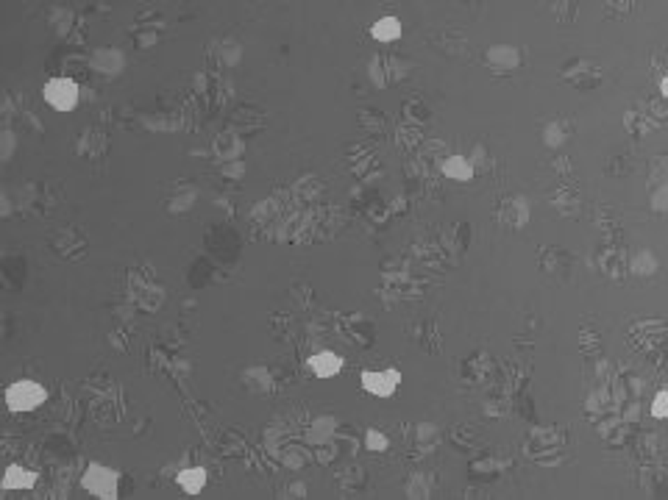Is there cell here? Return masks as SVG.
I'll list each match as a JSON object with an SVG mask.
<instances>
[{
    "label": "cell",
    "instance_id": "obj_1",
    "mask_svg": "<svg viewBox=\"0 0 668 500\" xmlns=\"http://www.w3.org/2000/svg\"><path fill=\"white\" fill-rule=\"evenodd\" d=\"M45 398H48V392H45V386H39L37 381H17V384H11L8 392H6V403H8L11 412H31V409H37Z\"/></svg>",
    "mask_w": 668,
    "mask_h": 500
},
{
    "label": "cell",
    "instance_id": "obj_2",
    "mask_svg": "<svg viewBox=\"0 0 668 500\" xmlns=\"http://www.w3.org/2000/svg\"><path fill=\"white\" fill-rule=\"evenodd\" d=\"M45 100L59 109V112H70L75 103H78V86H75L70 78H51L42 89Z\"/></svg>",
    "mask_w": 668,
    "mask_h": 500
},
{
    "label": "cell",
    "instance_id": "obj_3",
    "mask_svg": "<svg viewBox=\"0 0 668 500\" xmlns=\"http://www.w3.org/2000/svg\"><path fill=\"white\" fill-rule=\"evenodd\" d=\"M84 487L98 495V498L109 500V498H117V473L114 470H106L100 464H89L86 475H84Z\"/></svg>",
    "mask_w": 668,
    "mask_h": 500
},
{
    "label": "cell",
    "instance_id": "obj_4",
    "mask_svg": "<svg viewBox=\"0 0 668 500\" xmlns=\"http://www.w3.org/2000/svg\"><path fill=\"white\" fill-rule=\"evenodd\" d=\"M563 81H568L571 86H579V89H596L601 83V70L596 67L594 62L588 59H574L563 67Z\"/></svg>",
    "mask_w": 668,
    "mask_h": 500
},
{
    "label": "cell",
    "instance_id": "obj_5",
    "mask_svg": "<svg viewBox=\"0 0 668 500\" xmlns=\"http://www.w3.org/2000/svg\"><path fill=\"white\" fill-rule=\"evenodd\" d=\"M429 42H432V48H438L440 53L451 56V59H468L471 56V45H468V39L459 31L443 28L440 34H432Z\"/></svg>",
    "mask_w": 668,
    "mask_h": 500
},
{
    "label": "cell",
    "instance_id": "obj_6",
    "mask_svg": "<svg viewBox=\"0 0 668 500\" xmlns=\"http://www.w3.org/2000/svg\"><path fill=\"white\" fill-rule=\"evenodd\" d=\"M398 381H401V372H398V370H379V372L368 370V372H362V386H365L371 395H379V398L393 395L395 386H398Z\"/></svg>",
    "mask_w": 668,
    "mask_h": 500
},
{
    "label": "cell",
    "instance_id": "obj_7",
    "mask_svg": "<svg viewBox=\"0 0 668 500\" xmlns=\"http://www.w3.org/2000/svg\"><path fill=\"white\" fill-rule=\"evenodd\" d=\"M53 250H56L62 259H81V256L86 253V236H84L75 225H70V228H65V231L53 239Z\"/></svg>",
    "mask_w": 668,
    "mask_h": 500
},
{
    "label": "cell",
    "instance_id": "obj_8",
    "mask_svg": "<svg viewBox=\"0 0 668 500\" xmlns=\"http://www.w3.org/2000/svg\"><path fill=\"white\" fill-rule=\"evenodd\" d=\"M496 219L507 228H523L529 219V206L523 198H504L496 209Z\"/></svg>",
    "mask_w": 668,
    "mask_h": 500
},
{
    "label": "cell",
    "instance_id": "obj_9",
    "mask_svg": "<svg viewBox=\"0 0 668 500\" xmlns=\"http://www.w3.org/2000/svg\"><path fill=\"white\" fill-rule=\"evenodd\" d=\"M523 62V53L518 48H490L485 53V65L496 75H504V72H513Z\"/></svg>",
    "mask_w": 668,
    "mask_h": 500
},
{
    "label": "cell",
    "instance_id": "obj_10",
    "mask_svg": "<svg viewBox=\"0 0 668 500\" xmlns=\"http://www.w3.org/2000/svg\"><path fill=\"white\" fill-rule=\"evenodd\" d=\"M537 264H540V270H543L546 276H551V278H557V276L565 278V273L571 270V256H568L563 248H543Z\"/></svg>",
    "mask_w": 668,
    "mask_h": 500
},
{
    "label": "cell",
    "instance_id": "obj_11",
    "mask_svg": "<svg viewBox=\"0 0 668 500\" xmlns=\"http://www.w3.org/2000/svg\"><path fill=\"white\" fill-rule=\"evenodd\" d=\"M598 270H601L607 278L621 281L624 273H627V259H624V253L615 250V248H604V250L598 253Z\"/></svg>",
    "mask_w": 668,
    "mask_h": 500
},
{
    "label": "cell",
    "instance_id": "obj_12",
    "mask_svg": "<svg viewBox=\"0 0 668 500\" xmlns=\"http://www.w3.org/2000/svg\"><path fill=\"white\" fill-rule=\"evenodd\" d=\"M549 201L554 203V209L560 215H574L577 206H579V195H577V189L571 184H557V189L549 192Z\"/></svg>",
    "mask_w": 668,
    "mask_h": 500
},
{
    "label": "cell",
    "instance_id": "obj_13",
    "mask_svg": "<svg viewBox=\"0 0 668 500\" xmlns=\"http://www.w3.org/2000/svg\"><path fill=\"white\" fill-rule=\"evenodd\" d=\"M440 161H443V175L451 178V181H468L473 175V164L465 156H448V158H440Z\"/></svg>",
    "mask_w": 668,
    "mask_h": 500
},
{
    "label": "cell",
    "instance_id": "obj_14",
    "mask_svg": "<svg viewBox=\"0 0 668 500\" xmlns=\"http://www.w3.org/2000/svg\"><path fill=\"white\" fill-rule=\"evenodd\" d=\"M346 331H348V337H354V342H360V345H371L373 339V325L362 317V314H348L346 317Z\"/></svg>",
    "mask_w": 668,
    "mask_h": 500
},
{
    "label": "cell",
    "instance_id": "obj_15",
    "mask_svg": "<svg viewBox=\"0 0 668 500\" xmlns=\"http://www.w3.org/2000/svg\"><path fill=\"white\" fill-rule=\"evenodd\" d=\"M340 367H343V361H340V356H334V353H317V356L309 358V370H312L317 378H332V375L340 372Z\"/></svg>",
    "mask_w": 668,
    "mask_h": 500
},
{
    "label": "cell",
    "instance_id": "obj_16",
    "mask_svg": "<svg viewBox=\"0 0 668 500\" xmlns=\"http://www.w3.org/2000/svg\"><path fill=\"white\" fill-rule=\"evenodd\" d=\"M412 337H415V342H418L424 351H429V353H438V351H440V334H438V328H435L432 323H418V325L412 328Z\"/></svg>",
    "mask_w": 668,
    "mask_h": 500
},
{
    "label": "cell",
    "instance_id": "obj_17",
    "mask_svg": "<svg viewBox=\"0 0 668 500\" xmlns=\"http://www.w3.org/2000/svg\"><path fill=\"white\" fill-rule=\"evenodd\" d=\"M34 481H37V473L14 464L3 475V489H28V487H34Z\"/></svg>",
    "mask_w": 668,
    "mask_h": 500
},
{
    "label": "cell",
    "instance_id": "obj_18",
    "mask_svg": "<svg viewBox=\"0 0 668 500\" xmlns=\"http://www.w3.org/2000/svg\"><path fill=\"white\" fill-rule=\"evenodd\" d=\"M176 481H178V487H181L187 495H198V492L204 489V484H207V470H201V467L181 470Z\"/></svg>",
    "mask_w": 668,
    "mask_h": 500
},
{
    "label": "cell",
    "instance_id": "obj_19",
    "mask_svg": "<svg viewBox=\"0 0 668 500\" xmlns=\"http://www.w3.org/2000/svg\"><path fill=\"white\" fill-rule=\"evenodd\" d=\"M490 370H493V358L485 356V353H479V356H473L471 361H465V378H468L473 386H479V381H482Z\"/></svg>",
    "mask_w": 668,
    "mask_h": 500
},
{
    "label": "cell",
    "instance_id": "obj_20",
    "mask_svg": "<svg viewBox=\"0 0 668 500\" xmlns=\"http://www.w3.org/2000/svg\"><path fill=\"white\" fill-rule=\"evenodd\" d=\"M371 34L379 42H393V39L401 36V22L395 17H381L379 22H373Z\"/></svg>",
    "mask_w": 668,
    "mask_h": 500
},
{
    "label": "cell",
    "instance_id": "obj_21",
    "mask_svg": "<svg viewBox=\"0 0 668 500\" xmlns=\"http://www.w3.org/2000/svg\"><path fill=\"white\" fill-rule=\"evenodd\" d=\"M571 131H574V126L568 123V120H563V117H557L554 123H549L546 126V144L549 147H557V144H563L568 137H571Z\"/></svg>",
    "mask_w": 668,
    "mask_h": 500
},
{
    "label": "cell",
    "instance_id": "obj_22",
    "mask_svg": "<svg viewBox=\"0 0 668 500\" xmlns=\"http://www.w3.org/2000/svg\"><path fill=\"white\" fill-rule=\"evenodd\" d=\"M627 128H629V134L641 137L643 131H652V128H657V123H655V120H649V112H646V114L629 112V114H627Z\"/></svg>",
    "mask_w": 668,
    "mask_h": 500
},
{
    "label": "cell",
    "instance_id": "obj_23",
    "mask_svg": "<svg viewBox=\"0 0 668 500\" xmlns=\"http://www.w3.org/2000/svg\"><path fill=\"white\" fill-rule=\"evenodd\" d=\"M451 442L457 447H473V445H479V433L473 426H457L451 431Z\"/></svg>",
    "mask_w": 668,
    "mask_h": 500
},
{
    "label": "cell",
    "instance_id": "obj_24",
    "mask_svg": "<svg viewBox=\"0 0 668 500\" xmlns=\"http://www.w3.org/2000/svg\"><path fill=\"white\" fill-rule=\"evenodd\" d=\"M429 492H432V484H429V478L426 475H412L410 478V484H407V495L410 498H429Z\"/></svg>",
    "mask_w": 668,
    "mask_h": 500
},
{
    "label": "cell",
    "instance_id": "obj_25",
    "mask_svg": "<svg viewBox=\"0 0 668 500\" xmlns=\"http://www.w3.org/2000/svg\"><path fill=\"white\" fill-rule=\"evenodd\" d=\"M365 445H368L371 453H384L390 447V439H387V433H381L379 428H371L365 433Z\"/></svg>",
    "mask_w": 668,
    "mask_h": 500
},
{
    "label": "cell",
    "instance_id": "obj_26",
    "mask_svg": "<svg viewBox=\"0 0 668 500\" xmlns=\"http://www.w3.org/2000/svg\"><path fill=\"white\" fill-rule=\"evenodd\" d=\"M404 114L412 120V123H426L429 117H432V112H429V106H424L421 100H410L407 106H404Z\"/></svg>",
    "mask_w": 668,
    "mask_h": 500
},
{
    "label": "cell",
    "instance_id": "obj_27",
    "mask_svg": "<svg viewBox=\"0 0 668 500\" xmlns=\"http://www.w3.org/2000/svg\"><path fill=\"white\" fill-rule=\"evenodd\" d=\"M594 219L598 222V225H601V228H604V231H610V234L618 228V215H615V212H610L607 206H596V209H594Z\"/></svg>",
    "mask_w": 668,
    "mask_h": 500
},
{
    "label": "cell",
    "instance_id": "obj_28",
    "mask_svg": "<svg viewBox=\"0 0 668 500\" xmlns=\"http://www.w3.org/2000/svg\"><path fill=\"white\" fill-rule=\"evenodd\" d=\"M643 267H646V276H652V273H655L657 262H655V256H652V253H641V256H638V259L632 262V267H629V270L641 276V270H643Z\"/></svg>",
    "mask_w": 668,
    "mask_h": 500
},
{
    "label": "cell",
    "instance_id": "obj_29",
    "mask_svg": "<svg viewBox=\"0 0 668 500\" xmlns=\"http://www.w3.org/2000/svg\"><path fill=\"white\" fill-rule=\"evenodd\" d=\"M579 337H582V351L585 353H594L596 348H598V331H596L594 325H582V331H579Z\"/></svg>",
    "mask_w": 668,
    "mask_h": 500
},
{
    "label": "cell",
    "instance_id": "obj_30",
    "mask_svg": "<svg viewBox=\"0 0 668 500\" xmlns=\"http://www.w3.org/2000/svg\"><path fill=\"white\" fill-rule=\"evenodd\" d=\"M418 144H421V140H418V131H415V128H398V147L412 150V147H418Z\"/></svg>",
    "mask_w": 668,
    "mask_h": 500
},
{
    "label": "cell",
    "instance_id": "obj_31",
    "mask_svg": "<svg viewBox=\"0 0 668 500\" xmlns=\"http://www.w3.org/2000/svg\"><path fill=\"white\" fill-rule=\"evenodd\" d=\"M360 123H362L365 128H371V131H381V126H384V120H381V112H379V114H376V112H362Z\"/></svg>",
    "mask_w": 668,
    "mask_h": 500
},
{
    "label": "cell",
    "instance_id": "obj_32",
    "mask_svg": "<svg viewBox=\"0 0 668 500\" xmlns=\"http://www.w3.org/2000/svg\"><path fill=\"white\" fill-rule=\"evenodd\" d=\"M629 6H632V3H607L604 14H607V17H627V14H629Z\"/></svg>",
    "mask_w": 668,
    "mask_h": 500
},
{
    "label": "cell",
    "instance_id": "obj_33",
    "mask_svg": "<svg viewBox=\"0 0 668 500\" xmlns=\"http://www.w3.org/2000/svg\"><path fill=\"white\" fill-rule=\"evenodd\" d=\"M668 395L666 392H657V398H655V406H652V414L655 417H666L668 414Z\"/></svg>",
    "mask_w": 668,
    "mask_h": 500
},
{
    "label": "cell",
    "instance_id": "obj_34",
    "mask_svg": "<svg viewBox=\"0 0 668 500\" xmlns=\"http://www.w3.org/2000/svg\"><path fill=\"white\" fill-rule=\"evenodd\" d=\"M574 11H577V3H557V8H554V14L563 20H574Z\"/></svg>",
    "mask_w": 668,
    "mask_h": 500
},
{
    "label": "cell",
    "instance_id": "obj_35",
    "mask_svg": "<svg viewBox=\"0 0 668 500\" xmlns=\"http://www.w3.org/2000/svg\"><path fill=\"white\" fill-rule=\"evenodd\" d=\"M660 92H663V97H666V95H668V81H666V78L660 81Z\"/></svg>",
    "mask_w": 668,
    "mask_h": 500
}]
</instances>
